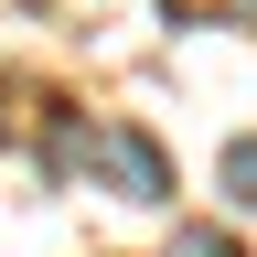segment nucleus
<instances>
[{
	"instance_id": "f257e3e1",
	"label": "nucleus",
	"mask_w": 257,
	"mask_h": 257,
	"mask_svg": "<svg viewBox=\"0 0 257 257\" xmlns=\"http://www.w3.org/2000/svg\"><path fill=\"white\" fill-rule=\"evenodd\" d=\"M96 182L128 193V204H172V161H161V140H140V128H107V140H96Z\"/></svg>"
},
{
	"instance_id": "f03ea898",
	"label": "nucleus",
	"mask_w": 257,
	"mask_h": 257,
	"mask_svg": "<svg viewBox=\"0 0 257 257\" xmlns=\"http://www.w3.org/2000/svg\"><path fill=\"white\" fill-rule=\"evenodd\" d=\"M225 193H236V204H257V140L225 150Z\"/></svg>"
},
{
	"instance_id": "7ed1b4c3",
	"label": "nucleus",
	"mask_w": 257,
	"mask_h": 257,
	"mask_svg": "<svg viewBox=\"0 0 257 257\" xmlns=\"http://www.w3.org/2000/svg\"><path fill=\"white\" fill-rule=\"evenodd\" d=\"M172 257H236V236H214V225H204V236H172Z\"/></svg>"
}]
</instances>
